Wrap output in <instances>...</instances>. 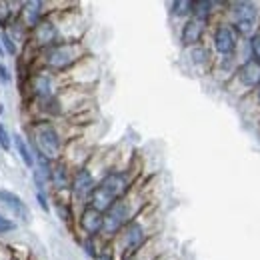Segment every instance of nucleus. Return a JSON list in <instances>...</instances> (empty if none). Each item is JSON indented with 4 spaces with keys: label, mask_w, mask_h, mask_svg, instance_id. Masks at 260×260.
<instances>
[{
    "label": "nucleus",
    "mask_w": 260,
    "mask_h": 260,
    "mask_svg": "<svg viewBox=\"0 0 260 260\" xmlns=\"http://www.w3.org/2000/svg\"><path fill=\"white\" fill-rule=\"evenodd\" d=\"M132 188H134L132 168H110L98 178L86 206H92L104 214L114 202L128 194Z\"/></svg>",
    "instance_id": "1"
},
{
    "label": "nucleus",
    "mask_w": 260,
    "mask_h": 260,
    "mask_svg": "<svg viewBox=\"0 0 260 260\" xmlns=\"http://www.w3.org/2000/svg\"><path fill=\"white\" fill-rule=\"evenodd\" d=\"M26 140L34 154H40L50 162L60 160L64 154V134L60 132V126L54 120H44V118L32 120L26 130Z\"/></svg>",
    "instance_id": "2"
},
{
    "label": "nucleus",
    "mask_w": 260,
    "mask_h": 260,
    "mask_svg": "<svg viewBox=\"0 0 260 260\" xmlns=\"http://www.w3.org/2000/svg\"><path fill=\"white\" fill-rule=\"evenodd\" d=\"M144 204H146V202H144L142 192H138L136 188H132L124 198H120L118 202H114V204L104 212V224H102V234H100V238H102L104 242H112L130 220H134L138 214H142Z\"/></svg>",
    "instance_id": "3"
},
{
    "label": "nucleus",
    "mask_w": 260,
    "mask_h": 260,
    "mask_svg": "<svg viewBox=\"0 0 260 260\" xmlns=\"http://www.w3.org/2000/svg\"><path fill=\"white\" fill-rule=\"evenodd\" d=\"M38 58V68L48 70L52 74H64L68 70H72L74 66L82 62V58H86V48L80 40H62L42 52L36 54Z\"/></svg>",
    "instance_id": "4"
},
{
    "label": "nucleus",
    "mask_w": 260,
    "mask_h": 260,
    "mask_svg": "<svg viewBox=\"0 0 260 260\" xmlns=\"http://www.w3.org/2000/svg\"><path fill=\"white\" fill-rule=\"evenodd\" d=\"M152 240V228L144 220V214H138L134 220H130L126 226L120 230V234L112 240L114 252L120 260H126L140 252L148 242ZM110 242V244H112Z\"/></svg>",
    "instance_id": "5"
},
{
    "label": "nucleus",
    "mask_w": 260,
    "mask_h": 260,
    "mask_svg": "<svg viewBox=\"0 0 260 260\" xmlns=\"http://www.w3.org/2000/svg\"><path fill=\"white\" fill-rule=\"evenodd\" d=\"M226 8V20L238 38H250L258 30L260 22V8L254 2H230L224 4Z\"/></svg>",
    "instance_id": "6"
},
{
    "label": "nucleus",
    "mask_w": 260,
    "mask_h": 260,
    "mask_svg": "<svg viewBox=\"0 0 260 260\" xmlns=\"http://www.w3.org/2000/svg\"><path fill=\"white\" fill-rule=\"evenodd\" d=\"M98 178L94 176L92 168L88 164H80L74 168L72 172V182H70V190H68V200L72 202V206H86L88 200H90V194L96 186Z\"/></svg>",
    "instance_id": "7"
},
{
    "label": "nucleus",
    "mask_w": 260,
    "mask_h": 260,
    "mask_svg": "<svg viewBox=\"0 0 260 260\" xmlns=\"http://www.w3.org/2000/svg\"><path fill=\"white\" fill-rule=\"evenodd\" d=\"M24 88H26V94L32 98L34 102L48 100L54 94H58V90H60L56 74H52L48 70H42V68H36L32 72H28Z\"/></svg>",
    "instance_id": "8"
},
{
    "label": "nucleus",
    "mask_w": 260,
    "mask_h": 260,
    "mask_svg": "<svg viewBox=\"0 0 260 260\" xmlns=\"http://www.w3.org/2000/svg\"><path fill=\"white\" fill-rule=\"evenodd\" d=\"M62 42V32H60V24L56 20V14L50 12L36 28L30 30V40H28V46L34 48V52H42L54 44Z\"/></svg>",
    "instance_id": "9"
},
{
    "label": "nucleus",
    "mask_w": 260,
    "mask_h": 260,
    "mask_svg": "<svg viewBox=\"0 0 260 260\" xmlns=\"http://www.w3.org/2000/svg\"><path fill=\"white\" fill-rule=\"evenodd\" d=\"M240 38L232 30V26L228 22H216L212 32H210V50L212 54H216L218 58L224 56H236L238 52V42Z\"/></svg>",
    "instance_id": "10"
},
{
    "label": "nucleus",
    "mask_w": 260,
    "mask_h": 260,
    "mask_svg": "<svg viewBox=\"0 0 260 260\" xmlns=\"http://www.w3.org/2000/svg\"><path fill=\"white\" fill-rule=\"evenodd\" d=\"M230 84H238L244 92H252L260 86V62L252 58H242V62L236 66L234 76L230 78Z\"/></svg>",
    "instance_id": "11"
},
{
    "label": "nucleus",
    "mask_w": 260,
    "mask_h": 260,
    "mask_svg": "<svg viewBox=\"0 0 260 260\" xmlns=\"http://www.w3.org/2000/svg\"><path fill=\"white\" fill-rule=\"evenodd\" d=\"M102 224H104V214L92 208V206H82L78 216H76V226L82 232V236L88 238H100L102 234Z\"/></svg>",
    "instance_id": "12"
},
{
    "label": "nucleus",
    "mask_w": 260,
    "mask_h": 260,
    "mask_svg": "<svg viewBox=\"0 0 260 260\" xmlns=\"http://www.w3.org/2000/svg\"><path fill=\"white\" fill-rule=\"evenodd\" d=\"M0 204L14 216L18 218L22 224H30L32 222V212H30V206L12 190H6V188H0Z\"/></svg>",
    "instance_id": "13"
},
{
    "label": "nucleus",
    "mask_w": 260,
    "mask_h": 260,
    "mask_svg": "<svg viewBox=\"0 0 260 260\" xmlns=\"http://www.w3.org/2000/svg\"><path fill=\"white\" fill-rule=\"evenodd\" d=\"M46 8H48V4L42 2V0H26V2L20 4V16L18 18L22 20V24L28 30H32L52 12V10H46Z\"/></svg>",
    "instance_id": "14"
},
{
    "label": "nucleus",
    "mask_w": 260,
    "mask_h": 260,
    "mask_svg": "<svg viewBox=\"0 0 260 260\" xmlns=\"http://www.w3.org/2000/svg\"><path fill=\"white\" fill-rule=\"evenodd\" d=\"M208 32V24L194 20V18H186L180 26V44L182 48H192L198 44H204V36Z\"/></svg>",
    "instance_id": "15"
},
{
    "label": "nucleus",
    "mask_w": 260,
    "mask_h": 260,
    "mask_svg": "<svg viewBox=\"0 0 260 260\" xmlns=\"http://www.w3.org/2000/svg\"><path fill=\"white\" fill-rule=\"evenodd\" d=\"M72 166L68 160L60 158L56 162H52V170H50V186L54 188V194H68L70 190V182H72Z\"/></svg>",
    "instance_id": "16"
},
{
    "label": "nucleus",
    "mask_w": 260,
    "mask_h": 260,
    "mask_svg": "<svg viewBox=\"0 0 260 260\" xmlns=\"http://www.w3.org/2000/svg\"><path fill=\"white\" fill-rule=\"evenodd\" d=\"M224 6L220 2H212V0H198V2H192V8H190V18L194 20H200L204 24H210L212 18L220 12L218 8Z\"/></svg>",
    "instance_id": "17"
},
{
    "label": "nucleus",
    "mask_w": 260,
    "mask_h": 260,
    "mask_svg": "<svg viewBox=\"0 0 260 260\" xmlns=\"http://www.w3.org/2000/svg\"><path fill=\"white\" fill-rule=\"evenodd\" d=\"M186 54H188V60L194 68L206 70V68H212V64H214V54H212L210 46H206V44H198V46L188 48Z\"/></svg>",
    "instance_id": "18"
},
{
    "label": "nucleus",
    "mask_w": 260,
    "mask_h": 260,
    "mask_svg": "<svg viewBox=\"0 0 260 260\" xmlns=\"http://www.w3.org/2000/svg\"><path fill=\"white\" fill-rule=\"evenodd\" d=\"M12 146L16 148V152H18V158L22 160V164L26 166V168H34V152L32 148H30V144H28V140H26V136H22L20 132H16V134H12Z\"/></svg>",
    "instance_id": "19"
},
{
    "label": "nucleus",
    "mask_w": 260,
    "mask_h": 260,
    "mask_svg": "<svg viewBox=\"0 0 260 260\" xmlns=\"http://www.w3.org/2000/svg\"><path fill=\"white\" fill-rule=\"evenodd\" d=\"M54 210H56V216H58L64 224H74V222H76L74 206H72L70 200H62L60 196H56V200H54Z\"/></svg>",
    "instance_id": "20"
},
{
    "label": "nucleus",
    "mask_w": 260,
    "mask_h": 260,
    "mask_svg": "<svg viewBox=\"0 0 260 260\" xmlns=\"http://www.w3.org/2000/svg\"><path fill=\"white\" fill-rule=\"evenodd\" d=\"M18 6L20 4H16V2H0V28L10 26L20 16V10H12V8H18Z\"/></svg>",
    "instance_id": "21"
},
{
    "label": "nucleus",
    "mask_w": 260,
    "mask_h": 260,
    "mask_svg": "<svg viewBox=\"0 0 260 260\" xmlns=\"http://www.w3.org/2000/svg\"><path fill=\"white\" fill-rule=\"evenodd\" d=\"M190 8H192V2H190V0H174V2L168 4V12H170V16L180 18V20L190 18Z\"/></svg>",
    "instance_id": "22"
},
{
    "label": "nucleus",
    "mask_w": 260,
    "mask_h": 260,
    "mask_svg": "<svg viewBox=\"0 0 260 260\" xmlns=\"http://www.w3.org/2000/svg\"><path fill=\"white\" fill-rule=\"evenodd\" d=\"M80 246H82V250H84V254L88 256V258H96V254L100 252V248L104 246V244H100L98 242V238H88V236H82L80 238Z\"/></svg>",
    "instance_id": "23"
},
{
    "label": "nucleus",
    "mask_w": 260,
    "mask_h": 260,
    "mask_svg": "<svg viewBox=\"0 0 260 260\" xmlns=\"http://www.w3.org/2000/svg\"><path fill=\"white\" fill-rule=\"evenodd\" d=\"M246 50H248L246 58H252V60L260 62V30H256L246 40Z\"/></svg>",
    "instance_id": "24"
},
{
    "label": "nucleus",
    "mask_w": 260,
    "mask_h": 260,
    "mask_svg": "<svg viewBox=\"0 0 260 260\" xmlns=\"http://www.w3.org/2000/svg\"><path fill=\"white\" fill-rule=\"evenodd\" d=\"M0 44H2L4 54H8V56H16V54H18V44L10 38V34L6 32V30L0 32Z\"/></svg>",
    "instance_id": "25"
},
{
    "label": "nucleus",
    "mask_w": 260,
    "mask_h": 260,
    "mask_svg": "<svg viewBox=\"0 0 260 260\" xmlns=\"http://www.w3.org/2000/svg\"><path fill=\"white\" fill-rule=\"evenodd\" d=\"M12 148V132L6 128V124L0 122V150L8 152Z\"/></svg>",
    "instance_id": "26"
},
{
    "label": "nucleus",
    "mask_w": 260,
    "mask_h": 260,
    "mask_svg": "<svg viewBox=\"0 0 260 260\" xmlns=\"http://www.w3.org/2000/svg\"><path fill=\"white\" fill-rule=\"evenodd\" d=\"M16 226H18V224H16L12 218L0 214V236H2V234H8V232H14Z\"/></svg>",
    "instance_id": "27"
},
{
    "label": "nucleus",
    "mask_w": 260,
    "mask_h": 260,
    "mask_svg": "<svg viewBox=\"0 0 260 260\" xmlns=\"http://www.w3.org/2000/svg\"><path fill=\"white\" fill-rule=\"evenodd\" d=\"M94 260H118V256H116L114 248H112V246H108V242H104V246L100 248V252L96 254V258Z\"/></svg>",
    "instance_id": "28"
},
{
    "label": "nucleus",
    "mask_w": 260,
    "mask_h": 260,
    "mask_svg": "<svg viewBox=\"0 0 260 260\" xmlns=\"http://www.w3.org/2000/svg\"><path fill=\"white\" fill-rule=\"evenodd\" d=\"M36 202H38V206L44 210V212H50V200H48V194L44 192V190H36Z\"/></svg>",
    "instance_id": "29"
},
{
    "label": "nucleus",
    "mask_w": 260,
    "mask_h": 260,
    "mask_svg": "<svg viewBox=\"0 0 260 260\" xmlns=\"http://www.w3.org/2000/svg\"><path fill=\"white\" fill-rule=\"evenodd\" d=\"M10 80H12V74H10L8 66L2 64V62H0V82H2V84H8Z\"/></svg>",
    "instance_id": "30"
},
{
    "label": "nucleus",
    "mask_w": 260,
    "mask_h": 260,
    "mask_svg": "<svg viewBox=\"0 0 260 260\" xmlns=\"http://www.w3.org/2000/svg\"><path fill=\"white\" fill-rule=\"evenodd\" d=\"M4 56V50H2V44H0V58Z\"/></svg>",
    "instance_id": "31"
},
{
    "label": "nucleus",
    "mask_w": 260,
    "mask_h": 260,
    "mask_svg": "<svg viewBox=\"0 0 260 260\" xmlns=\"http://www.w3.org/2000/svg\"><path fill=\"white\" fill-rule=\"evenodd\" d=\"M156 260H158V258H156Z\"/></svg>",
    "instance_id": "32"
}]
</instances>
